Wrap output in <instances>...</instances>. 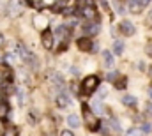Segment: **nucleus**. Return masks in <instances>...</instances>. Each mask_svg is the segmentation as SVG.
Instances as JSON below:
<instances>
[{
	"instance_id": "nucleus-1",
	"label": "nucleus",
	"mask_w": 152,
	"mask_h": 136,
	"mask_svg": "<svg viewBox=\"0 0 152 136\" xmlns=\"http://www.w3.org/2000/svg\"><path fill=\"white\" fill-rule=\"evenodd\" d=\"M81 110H83V120H85V124H87L88 131H97V129H99V126H101L99 118L90 111V108H88L87 104H81Z\"/></svg>"
},
{
	"instance_id": "nucleus-2",
	"label": "nucleus",
	"mask_w": 152,
	"mask_h": 136,
	"mask_svg": "<svg viewBox=\"0 0 152 136\" xmlns=\"http://www.w3.org/2000/svg\"><path fill=\"white\" fill-rule=\"evenodd\" d=\"M97 87H99V78L97 76H87L83 80V85H81V88L85 90V94H92Z\"/></svg>"
},
{
	"instance_id": "nucleus-3",
	"label": "nucleus",
	"mask_w": 152,
	"mask_h": 136,
	"mask_svg": "<svg viewBox=\"0 0 152 136\" xmlns=\"http://www.w3.org/2000/svg\"><path fill=\"white\" fill-rule=\"evenodd\" d=\"M21 11H23L21 2H20V0H11V2L7 4L5 14H9L11 18H16V16H20V14H21Z\"/></svg>"
},
{
	"instance_id": "nucleus-4",
	"label": "nucleus",
	"mask_w": 152,
	"mask_h": 136,
	"mask_svg": "<svg viewBox=\"0 0 152 136\" xmlns=\"http://www.w3.org/2000/svg\"><path fill=\"white\" fill-rule=\"evenodd\" d=\"M80 12L83 14V18H87V20H90V21H94L96 18H99L97 16V9L90 4V5H85V7H81L80 9Z\"/></svg>"
},
{
	"instance_id": "nucleus-5",
	"label": "nucleus",
	"mask_w": 152,
	"mask_h": 136,
	"mask_svg": "<svg viewBox=\"0 0 152 136\" xmlns=\"http://www.w3.org/2000/svg\"><path fill=\"white\" fill-rule=\"evenodd\" d=\"M41 42H42V46H44L46 50H51V48H53V34H51L50 30H42V34H41Z\"/></svg>"
},
{
	"instance_id": "nucleus-6",
	"label": "nucleus",
	"mask_w": 152,
	"mask_h": 136,
	"mask_svg": "<svg viewBox=\"0 0 152 136\" xmlns=\"http://www.w3.org/2000/svg\"><path fill=\"white\" fill-rule=\"evenodd\" d=\"M120 32L124 35H133L134 34V25H133L131 21L124 20V21H120Z\"/></svg>"
},
{
	"instance_id": "nucleus-7",
	"label": "nucleus",
	"mask_w": 152,
	"mask_h": 136,
	"mask_svg": "<svg viewBox=\"0 0 152 136\" xmlns=\"http://www.w3.org/2000/svg\"><path fill=\"white\" fill-rule=\"evenodd\" d=\"M34 27L37 29V30H46V27H48V18H44V16H34Z\"/></svg>"
},
{
	"instance_id": "nucleus-8",
	"label": "nucleus",
	"mask_w": 152,
	"mask_h": 136,
	"mask_svg": "<svg viewBox=\"0 0 152 136\" xmlns=\"http://www.w3.org/2000/svg\"><path fill=\"white\" fill-rule=\"evenodd\" d=\"M99 30H101L99 23H88V25L83 27V32L87 35H96V34H99Z\"/></svg>"
},
{
	"instance_id": "nucleus-9",
	"label": "nucleus",
	"mask_w": 152,
	"mask_h": 136,
	"mask_svg": "<svg viewBox=\"0 0 152 136\" xmlns=\"http://www.w3.org/2000/svg\"><path fill=\"white\" fill-rule=\"evenodd\" d=\"M92 46H94V44L90 42L88 37H80V39H78V48H80L81 51H90Z\"/></svg>"
},
{
	"instance_id": "nucleus-10",
	"label": "nucleus",
	"mask_w": 152,
	"mask_h": 136,
	"mask_svg": "<svg viewBox=\"0 0 152 136\" xmlns=\"http://www.w3.org/2000/svg\"><path fill=\"white\" fill-rule=\"evenodd\" d=\"M127 4H129V5H127V7H129V11H131L133 14H140V12H142V9H143V7L140 5V2H138V0H129Z\"/></svg>"
},
{
	"instance_id": "nucleus-11",
	"label": "nucleus",
	"mask_w": 152,
	"mask_h": 136,
	"mask_svg": "<svg viewBox=\"0 0 152 136\" xmlns=\"http://www.w3.org/2000/svg\"><path fill=\"white\" fill-rule=\"evenodd\" d=\"M4 60H5L7 66H14V64L18 62V55H16V53H5Z\"/></svg>"
},
{
	"instance_id": "nucleus-12",
	"label": "nucleus",
	"mask_w": 152,
	"mask_h": 136,
	"mask_svg": "<svg viewBox=\"0 0 152 136\" xmlns=\"http://www.w3.org/2000/svg\"><path fill=\"white\" fill-rule=\"evenodd\" d=\"M69 102H71V101H69V97H67V96H64V94L57 96V106H58V108H66Z\"/></svg>"
},
{
	"instance_id": "nucleus-13",
	"label": "nucleus",
	"mask_w": 152,
	"mask_h": 136,
	"mask_svg": "<svg viewBox=\"0 0 152 136\" xmlns=\"http://www.w3.org/2000/svg\"><path fill=\"white\" fill-rule=\"evenodd\" d=\"M7 117H9V106H7L5 101H2L0 102V120H4Z\"/></svg>"
},
{
	"instance_id": "nucleus-14",
	"label": "nucleus",
	"mask_w": 152,
	"mask_h": 136,
	"mask_svg": "<svg viewBox=\"0 0 152 136\" xmlns=\"http://www.w3.org/2000/svg\"><path fill=\"white\" fill-rule=\"evenodd\" d=\"M103 58H104V66H106V67H112V66H113V55H112V51H104V53H103Z\"/></svg>"
},
{
	"instance_id": "nucleus-15",
	"label": "nucleus",
	"mask_w": 152,
	"mask_h": 136,
	"mask_svg": "<svg viewBox=\"0 0 152 136\" xmlns=\"http://www.w3.org/2000/svg\"><path fill=\"white\" fill-rule=\"evenodd\" d=\"M55 35L62 39V44H66V42H67V32H66V27H58V29H57V32H55Z\"/></svg>"
},
{
	"instance_id": "nucleus-16",
	"label": "nucleus",
	"mask_w": 152,
	"mask_h": 136,
	"mask_svg": "<svg viewBox=\"0 0 152 136\" xmlns=\"http://www.w3.org/2000/svg\"><path fill=\"white\" fill-rule=\"evenodd\" d=\"M122 102H124V104H126V106H129V108H133V106H136V97H134V96H124V97H122Z\"/></svg>"
},
{
	"instance_id": "nucleus-17",
	"label": "nucleus",
	"mask_w": 152,
	"mask_h": 136,
	"mask_svg": "<svg viewBox=\"0 0 152 136\" xmlns=\"http://www.w3.org/2000/svg\"><path fill=\"white\" fill-rule=\"evenodd\" d=\"M113 83H115V88H117V90H122V88H126V85H127V80H126V78H122V76H118Z\"/></svg>"
},
{
	"instance_id": "nucleus-18",
	"label": "nucleus",
	"mask_w": 152,
	"mask_h": 136,
	"mask_svg": "<svg viewBox=\"0 0 152 136\" xmlns=\"http://www.w3.org/2000/svg\"><path fill=\"white\" fill-rule=\"evenodd\" d=\"M51 81H53V83H55V85H57L58 88H60V87H64V78H62V76H60L58 72L51 74Z\"/></svg>"
},
{
	"instance_id": "nucleus-19",
	"label": "nucleus",
	"mask_w": 152,
	"mask_h": 136,
	"mask_svg": "<svg viewBox=\"0 0 152 136\" xmlns=\"http://www.w3.org/2000/svg\"><path fill=\"white\" fill-rule=\"evenodd\" d=\"M2 136H20V131L16 127H7L2 131Z\"/></svg>"
},
{
	"instance_id": "nucleus-20",
	"label": "nucleus",
	"mask_w": 152,
	"mask_h": 136,
	"mask_svg": "<svg viewBox=\"0 0 152 136\" xmlns=\"http://www.w3.org/2000/svg\"><path fill=\"white\" fill-rule=\"evenodd\" d=\"M66 5H67V0H58V2H55V5L51 7V11L58 12V11H62V9H64Z\"/></svg>"
},
{
	"instance_id": "nucleus-21",
	"label": "nucleus",
	"mask_w": 152,
	"mask_h": 136,
	"mask_svg": "<svg viewBox=\"0 0 152 136\" xmlns=\"http://www.w3.org/2000/svg\"><path fill=\"white\" fill-rule=\"evenodd\" d=\"M67 124H69L71 127H78V126H80V118H78V115H69V117H67Z\"/></svg>"
},
{
	"instance_id": "nucleus-22",
	"label": "nucleus",
	"mask_w": 152,
	"mask_h": 136,
	"mask_svg": "<svg viewBox=\"0 0 152 136\" xmlns=\"http://www.w3.org/2000/svg\"><path fill=\"white\" fill-rule=\"evenodd\" d=\"M122 51H124V42H122V41H115L113 42V53L120 55Z\"/></svg>"
},
{
	"instance_id": "nucleus-23",
	"label": "nucleus",
	"mask_w": 152,
	"mask_h": 136,
	"mask_svg": "<svg viewBox=\"0 0 152 136\" xmlns=\"http://www.w3.org/2000/svg\"><path fill=\"white\" fill-rule=\"evenodd\" d=\"M113 7L117 9V12H120V14H124V12H126V7L122 5V0H115V2H113Z\"/></svg>"
},
{
	"instance_id": "nucleus-24",
	"label": "nucleus",
	"mask_w": 152,
	"mask_h": 136,
	"mask_svg": "<svg viewBox=\"0 0 152 136\" xmlns=\"http://www.w3.org/2000/svg\"><path fill=\"white\" fill-rule=\"evenodd\" d=\"M110 127H112V129H113L115 133H118V131H120V124H118V122H117V118H113V117H112V118H110Z\"/></svg>"
},
{
	"instance_id": "nucleus-25",
	"label": "nucleus",
	"mask_w": 152,
	"mask_h": 136,
	"mask_svg": "<svg viewBox=\"0 0 152 136\" xmlns=\"http://www.w3.org/2000/svg\"><path fill=\"white\" fill-rule=\"evenodd\" d=\"M92 106H94V111H96L97 115H101V113L104 111V108H103V104H101L99 101H94V104H92Z\"/></svg>"
},
{
	"instance_id": "nucleus-26",
	"label": "nucleus",
	"mask_w": 152,
	"mask_h": 136,
	"mask_svg": "<svg viewBox=\"0 0 152 136\" xmlns=\"http://www.w3.org/2000/svg\"><path fill=\"white\" fill-rule=\"evenodd\" d=\"M143 133H142V129H129L127 133H126V136H142Z\"/></svg>"
},
{
	"instance_id": "nucleus-27",
	"label": "nucleus",
	"mask_w": 152,
	"mask_h": 136,
	"mask_svg": "<svg viewBox=\"0 0 152 136\" xmlns=\"http://www.w3.org/2000/svg\"><path fill=\"white\" fill-rule=\"evenodd\" d=\"M117 78H118V72H117V71H112V72L106 74V80H108V81H115Z\"/></svg>"
},
{
	"instance_id": "nucleus-28",
	"label": "nucleus",
	"mask_w": 152,
	"mask_h": 136,
	"mask_svg": "<svg viewBox=\"0 0 152 136\" xmlns=\"http://www.w3.org/2000/svg\"><path fill=\"white\" fill-rule=\"evenodd\" d=\"M151 131H152V126L149 124V122H145V124L142 126V133H147V135H149Z\"/></svg>"
},
{
	"instance_id": "nucleus-29",
	"label": "nucleus",
	"mask_w": 152,
	"mask_h": 136,
	"mask_svg": "<svg viewBox=\"0 0 152 136\" xmlns=\"http://www.w3.org/2000/svg\"><path fill=\"white\" fill-rule=\"evenodd\" d=\"M28 122H30V124H36V122H37V118H36V113H34V111L28 115Z\"/></svg>"
},
{
	"instance_id": "nucleus-30",
	"label": "nucleus",
	"mask_w": 152,
	"mask_h": 136,
	"mask_svg": "<svg viewBox=\"0 0 152 136\" xmlns=\"http://www.w3.org/2000/svg\"><path fill=\"white\" fill-rule=\"evenodd\" d=\"M97 88H99V97H104V96L108 94V90H106V88H103V87H97Z\"/></svg>"
},
{
	"instance_id": "nucleus-31",
	"label": "nucleus",
	"mask_w": 152,
	"mask_h": 136,
	"mask_svg": "<svg viewBox=\"0 0 152 136\" xmlns=\"http://www.w3.org/2000/svg\"><path fill=\"white\" fill-rule=\"evenodd\" d=\"M23 2H25V5H28V7H34V5H36L34 0H23Z\"/></svg>"
},
{
	"instance_id": "nucleus-32",
	"label": "nucleus",
	"mask_w": 152,
	"mask_h": 136,
	"mask_svg": "<svg viewBox=\"0 0 152 136\" xmlns=\"http://www.w3.org/2000/svg\"><path fill=\"white\" fill-rule=\"evenodd\" d=\"M60 136H75V135H73V131L66 129V131H62V135H60Z\"/></svg>"
},
{
	"instance_id": "nucleus-33",
	"label": "nucleus",
	"mask_w": 152,
	"mask_h": 136,
	"mask_svg": "<svg viewBox=\"0 0 152 136\" xmlns=\"http://www.w3.org/2000/svg\"><path fill=\"white\" fill-rule=\"evenodd\" d=\"M138 2H140V5H142V7H145V5H149V4H151V0H138Z\"/></svg>"
},
{
	"instance_id": "nucleus-34",
	"label": "nucleus",
	"mask_w": 152,
	"mask_h": 136,
	"mask_svg": "<svg viewBox=\"0 0 152 136\" xmlns=\"http://www.w3.org/2000/svg\"><path fill=\"white\" fill-rule=\"evenodd\" d=\"M4 97H5V90H2V88H0V102H2V101H5Z\"/></svg>"
},
{
	"instance_id": "nucleus-35",
	"label": "nucleus",
	"mask_w": 152,
	"mask_h": 136,
	"mask_svg": "<svg viewBox=\"0 0 152 136\" xmlns=\"http://www.w3.org/2000/svg\"><path fill=\"white\" fill-rule=\"evenodd\" d=\"M147 115H151V117H152V102L147 106Z\"/></svg>"
},
{
	"instance_id": "nucleus-36",
	"label": "nucleus",
	"mask_w": 152,
	"mask_h": 136,
	"mask_svg": "<svg viewBox=\"0 0 152 136\" xmlns=\"http://www.w3.org/2000/svg\"><path fill=\"white\" fill-rule=\"evenodd\" d=\"M147 53H149V55L152 57V42L149 44V46H147Z\"/></svg>"
},
{
	"instance_id": "nucleus-37",
	"label": "nucleus",
	"mask_w": 152,
	"mask_h": 136,
	"mask_svg": "<svg viewBox=\"0 0 152 136\" xmlns=\"http://www.w3.org/2000/svg\"><path fill=\"white\" fill-rule=\"evenodd\" d=\"M2 46H4V35L0 34V48H2Z\"/></svg>"
},
{
	"instance_id": "nucleus-38",
	"label": "nucleus",
	"mask_w": 152,
	"mask_h": 136,
	"mask_svg": "<svg viewBox=\"0 0 152 136\" xmlns=\"http://www.w3.org/2000/svg\"><path fill=\"white\" fill-rule=\"evenodd\" d=\"M2 131H4V127H2V120H0V133H2Z\"/></svg>"
},
{
	"instance_id": "nucleus-39",
	"label": "nucleus",
	"mask_w": 152,
	"mask_h": 136,
	"mask_svg": "<svg viewBox=\"0 0 152 136\" xmlns=\"http://www.w3.org/2000/svg\"><path fill=\"white\" fill-rule=\"evenodd\" d=\"M149 96H151V99H152V88H151V90H149Z\"/></svg>"
},
{
	"instance_id": "nucleus-40",
	"label": "nucleus",
	"mask_w": 152,
	"mask_h": 136,
	"mask_svg": "<svg viewBox=\"0 0 152 136\" xmlns=\"http://www.w3.org/2000/svg\"><path fill=\"white\" fill-rule=\"evenodd\" d=\"M149 72H151V76H152V67H151V69H149Z\"/></svg>"
},
{
	"instance_id": "nucleus-41",
	"label": "nucleus",
	"mask_w": 152,
	"mask_h": 136,
	"mask_svg": "<svg viewBox=\"0 0 152 136\" xmlns=\"http://www.w3.org/2000/svg\"><path fill=\"white\" fill-rule=\"evenodd\" d=\"M0 62H2V57H0Z\"/></svg>"
},
{
	"instance_id": "nucleus-42",
	"label": "nucleus",
	"mask_w": 152,
	"mask_h": 136,
	"mask_svg": "<svg viewBox=\"0 0 152 136\" xmlns=\"http://www.w3.org/2000/svg\"><path fill=\"white\" fill-rule=\"evenodd\" d=\"M0 81H2V76H0Z\"/></svg>"
},
{
	"instance_id": "nucleus-43",
	"label": "nucleus",
	"mask_w": 152,
	"mask_h": 136,
	"mask_svg": "<svg viewBox=\"0 0 152 136\" xmlns=\"http://www.w3.org/2000/svg\"><path fill=\"white\" fill-rule=\"evenodd\" d=\"M151 18H152V12H151Z\"/></svg>"
}]
</instances>
